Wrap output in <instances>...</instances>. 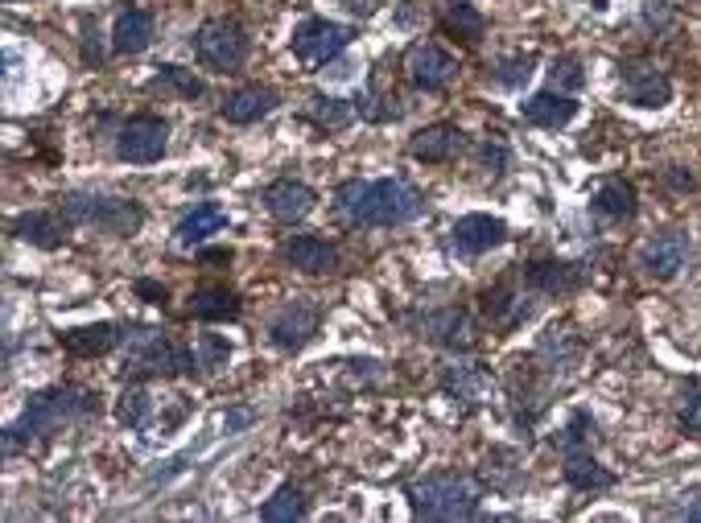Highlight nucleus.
<instances>
[{
    "mask_svg": "<svg viewBox=\"0 0 701 523\" xmlns=\"http://www.w3.org/2000/svg\"><path fill=\"white\" fill-rule=\"evenodd\" d=\"M95 400L100 396L91 392H79V388H45V392H38L26 404V412H21V421L9 429V437H4V450L13 453L17 441H30V437H50L54 429H62L67 421H74V417H83V412H95Z\"/></svg>",
    "mask_w": 701,
    "mask_h": 523,
    "instance_id": "nucleus-2",
    "label": "nucleus"
},
{
    "mask_svg": "<svg viewBox=\"0 0 701 523\" xmlns=\"http://www.w3.org/2000/svg\"><path fill=\"white\" fill-rule=\"evenodd\" d=\"M314 335H318V306L306 301V297L289 301L277 318L268 321V338H273L281 350H302Z\"/></svg>",
    "mask_w": 701,
    "mask_h": 523,
    "instance_id": "nucleus-11",
    "label": "nucleus"
},
{
    "mask_svg": "<svg viewBox=\"0 0 701 523\" xmlns=\"http://www.w3.org/2000/svg\"><path fill=\"white\" fill-rule=\"evenodd\" d=\"M194 355H199V367H203V371H220V367H227V359H232V342L220 335H199Z\"/></svg>",
    "mask_w": 701,
    "mask_h": 523,
    "instance_id": "nucleus-34",
    "label": "nucleus"
},
{
    "mask_svg": "<svg viewBox=\"0 0 701 523\" xmlns=\"http://www.w3.org/2000/svg\"><path fill=\"white\" fill-rule=\"evenodd\" d=\"M409 499L413 511L425 520H470L479 511V486L467 474H450V470H438V474H425L421 482H413Z\"/></svg>",
    "mask_w": 701,
    "mask_h": 523,
    "instance_id": "nucleus-3",
    "label": "nucleus"
},
{
    "mask_svg": "<svg viewBox=\"0 0 701 523\" xmlns=\"http://www.w3.org/2000/svg\"><path fill=\"white\" fill-rule=\"evenodd\" d=\"M67 215L74 223H91V227H103V232L112 235H132L141 232V223H145V211L129 198H112V194H83V189H74L67 194Z\"/></svg>",
    "mask_w": 701,
    "mask_h": 523,
    "instance_id": "nucleus-5",
    "label": "nucleus"
},
{
    "mask_svg": "<svg viewBox=\"0 0 701 523\" xmlns=\"http://www.w3.org/2000/svg\"><path fill=\"white\" fill-rule=\"evenodd\" d=\"M586 429H595L586 412H578L570 421V429L557 437V450H561V462H566V482L578 486V491H611L614 474L607 465L595 462V453L586 450Z\"/></svg>",
    "mask_w": 701,
    "mask_h": 523,
    "instance_id": "nucleus-6",
    "label": "nucleus"
},
{
    "mask_svg": "<svg viewBox=\"0 0 701 523\" xmlns=\"http://www.w3.org/2000/svg\"><path fill=\"white\" fill-rule=\"evenodd\" d=\"M223 227H227V215H223V211H220L215 203H203V206H194L191 215H186L182 223H177L174 239H177L182 247H194V244H203L206 235L223 232Z\"/></svg>",
    "mask_w": 701,
    "mask_h": 523,
    "instance_id": "nucleus-25",
    "label": "nucleus"
},
{
    "mask_svg": "<svg viewBox=\"0 0 701 523\" xmlns=\"http://www.w3.org/2000/svg\"><path fill=\"white\" fill-rule=\"evenodd\" d=\"M309 116H314V124H322V129H347L350 120H355V107L343 100H331V95H314V100H309Z\"/></svg>",
    "mask_w": 701,
    "mask_h": 523,
    "instance_id": "nucleus-33",
    "label": "nucleus"
},
{
    "mask_svg": "<svg viewBox=\"0 0 701 523\" xmlns=\"http://www.w3.org/2000/svg\"><path fill=\"white\" fill-rule=\"evenodd\" d=\"M273 107H277V95L268 88H244V91H235V95H227L220 112L227 124H256V120H264Z\"/></svg>",
    "mask_w": 701,
    "mask_h": 523,
    "instance_id": "nucleus-20",
    "label": "nucleus"
},
{
    "mask_svg": "<svg viewBox=\"0 0 701 523\" xmlns=\"http://www.w3.org/2000/svg\"><path fill=\"white\" fill-rule=\"evenodd\" d=\"M595 211H602L607 218H631L636 215V189L628 182H607L595 194Z\"/></svg>",
    "mask_w": 701,
    "mask_h": 523,
    "instance_id": "nucleus-30",
    "label": "nucleus"
},
{
    "mask_svg": "<svg viewBox=\"0 0 701 523\" xmlns=\"http://www.w3.org/2000/svg\"><path fill=\"white\" fill-rule=\"evenodd\" d=\"M116 417L120 424H129V429H145L149 417H153V396H149L145 388H124V396H120V404H116Z\"/></svg>",
    "mask_w": 701,
    "mask_h": 523,
    "instance_id": "nucleus-32",
    "label": "nucleus"
},
{
    "mask_svg": "<svg viewBox=\"0 0 701 523\" xmlns=\"http://www.w3.org/2000/svg\"><path fill=\"white\" fill-rule=\"evenodd\" d=\"M170 145V129H165V120L158 116H136L129 120L116 136V153L124 161H136V165H149V161H158Z\"/></svg>",
    "mask_w": 701,
    "mask_h": 523,
    "instance_id": "nucleus-9",
    "label": "nucleus"
},
{
    "mask_svg": "<svg viewBox=\"0 0 701 523\" xmlns=\"http://www.w3.org/2000/svg\"><path fill=\"white\" fill-rule=\"evenodd\" d=\"M149 91L153 95H177V100H199L203 95V79H194L191 71H182V66H158V74L149 79Z\"/></svg>",
    "mask_w": 701,
    "mask_h": 523,
    "instance_id": "nucleus-28",
    "label": "nucleus"
},
{
    "mask_svg": "<svg viewBox=\"0 0 701 523\" xmlns=\"http://www.w3.org/2000/svg\"><path fill=\"white\" fill-rule=\"evenodd\" d=\"M405 74H409L413 83L421 91H441L450 88V79L458 74V62L434 42H413L405 50Z\"/></svg>",
    "mask_w": 701,
    "mask_h": 523,
    "instance_id": "nucleus-10",
    "label": "nucleus"
},
{
    "mask_svg": "<svg viewBox=\"0 0 701 523\" xmlns=\"http://www.w3.org/2000/svg\"><path fill=\"white\" fill-rule=\"evenodd\" d=\"M520 116L528 124H537V129H566L573 116H578V100L573 95H561V91H541V95H532V100L520 103Z\"/></svg>",
    "mask_w": 701,
    "mask_h": 523,
    "instance_id": "nucleus-16",
    "label": "nucleus"
},
{
    "mask_svg": "<svg viewBox=\"0 0 701 523\" xmlns=\"http://www.w3.org/2000/svg\"><path fill=\"white\" fill-rule=\"evenodd\" d=\"M285 256H289L293 268L306 273V277H322V273L335 268V247L326 244V239H318V235H297V239H289Z\"/></svg>",
    "mask_w": 701,
    "mask_h": 523,
    "instance_id": "nucleus-21",
    "label": "nucleus"
},
{
    "mask_svg": "<svg viewBox=\"0 0 701 523\" xmlns=\"http://www.w3.org/2000/svg\"><path fill=\"white\" fill-rule=\"evenodd\" d=\"M194 367H199V355L174 347L158 330H136V335H129V350H124L120 371L132 379H149V376H174V371H194Z\"/></svg>",
    "mask_w": 701,
    "mask_h": 523,
    "instance_id": "nucleus-4",
    "label": "nucleus"
},
{
    "mask_svg": "<svg viewBox=\"0 0 701 523\" xmlns=\"http://www.w3.org/2000/svg\"><path fill=\"white\" fill-rule=\"evenodd\" d=\"M59 342L71 350V355H79V359H95V355H108V350L116 347L120 330L112 321H95V326H79V330L59 335Z\"/></svg>",
    "mask_w": 701,
    "mask_h": 523,
    "instance_id": "nucleus-22",
    "label": "nucleus"
},
{
    "mask_svg": "<svg viewBox=\"0 0 701 523\" xmlns=\"http://www.w3.org/2000/svg\"><path fill=\"white\" fill-rule=\"evenodd\" d=\"M244 424H252V408H232L227 412V433H240Z\"/></svg>",
    "mask_w": 701,
    "mask_h": 523,
    "instance_id": "nucleus-41",
    "label": "nucleus"
},
{
    "mask_svg": "<svg viewBox=\"0 0 701 523\" xmlns=\"http://www.w3.org/2000/svg\"><path fill=\"white\" fill-rule=\"evenodd\" d=\"M532 66H537V59H532V54L499 62V66H496V83H499V88H520V83H528V79H532Z\"/></svg>",
    "mask_w": 701,
    "mask_h": 523,
    "instance_id": "nucleus-35",
    "label": "nucleus"
},
{
    "mask_svg": "<svg viewBox=\"0 0 701 523\" xmlns=\"http://www.w3.org/2000/svg\"><path fill=\"white\" fill-rule=\"evenodd\" d=\"M191 314L203 321H227L240 314V301H235L232 289H223V285H199L191 293Z\"/></svg>",
    "mask_w": 701,
    "mask_h": 523,
    "instance_id": "nucleus-26",
    "label": "nucleus"
},
{
    "mask_svg": "<svg viewBox=\"0 0 701 523\" xmlns=\"http://www.w3.org/2000/svg\"><path fill=\"white\" fill-rule=\"evenodd\" d=\"M421 335L450 350H470L475 347V321L463 309H434L421 318Z\"/></svg>",
    "mask_w": 701,
    "mask_h": 523,
    "instance_id": "nucleus-15",
    "label": "nucleus"
},
{
    "mask_svg": "<svg viewBox=\"0 0 701 523\" xmlns=\"http://www.w3.org/2000/svg\"><path fill=\"white\" fill-rule=\"evenodd\" d=\"M458 148H463V132L454 129V124H429V129L413 132L409 157L429 161V165H441V161H450Z\"/></svg>",
    "mask_w": 701,
    "mask_h": 523,
    "instance_id": "nucleus-18",
    "label": "nucleus"
},
{
    "mask_svg": "<svg viewBox=\"0 0 701 523\" xmlns=\"http://www.w3.org/2000/svg\"><path fill=\"white\" fill-rule=\"evenodd\" d=\"M643 17H648V25H669L672 17H669V9H664V0H643Z\"/></svg>",
    "mask_w": 701,
    "mask_h": 523,
    "instance_id": "nucleus-39",
    "label": "nucleus"
},
{
    "mask_svg": "<svg viewBox=\"0 0 701 523\" xmlns=\"http://www.w3.org/2000/svg\"><path fill=\"white\" fill-rule=\"evenodd\" d=\"M261 520H268V523L306 520V499H302V491H297V486H281V491L261 507Z\"/></svg>",
    "mask_w": 701,
    "mask_h": 523,
    "instance_id": "nucleus-29",
    "label": "nucleus"
},
{
    "mask_svg": "<svg viewBox=\"0 0 701 523\" xmlns=\"http://www.w3.org/2000/svg\"><path fill=\"white\" fill-rule=\"evenodd\" d=\"M153 42V13L149 9H129L116 17V30H112V45L120 54H141Z\"/></svg>",
    "mask_w": 701,
    "mask_h": 523,
    "instance_id": "nucleus-24",
    "label": "nucleus"
},
{
    "mask_svg": "<svg viewBox=\"0 0 701 523\" xmlns=\"http://www.w3.org/2000/svg\"><path fill=\"white\" fill-rule=\"evenodd\" d=\"M664 182H669L672 189H693V186H698V182H693V174H685V170H669V174H664Z\"/></svg>",
    "mask_w": 701,
    "mask_h": 523,
    "instance_id": "nucleus-42",
    "label": "nucleus"
},
{
    "mask_svg": "<svg viewBox=\"0 0 701 523\" xmlns=\"http://www.w3.org/2000/svg\"><path fill=\"white\" fill-rule=\"evenodd\" d=\"M355 30L350 25H338V21H326V17H309L293 30V54L306 62V66H322V62L338 59L350 45Z\"/></svg>",
    "mask_w": 701,
    "mask_h": 523,
    "instance_id": "nucleus-7",
    "label": "nucleus"
},
{
    "mask_svg": "<svg viewBox=\"0 0 701 523\" xmlns=\"http://www.w3.org/2000/svg\"><path fill=\"white\" fill-rule=\"evenodd\" d=\"M338 211L359 227H400L425 211V198L400 177L380 182H347L338 189Z\"/></svg>",
    "mask_w": 701,
    "mask_h": 523,
    "instance_id": "nucleus-1",
    "label": "nucleus"
},
{
    "mask_svg": "<svg viewBox=\"0 0 701 523\" xmlns=\"http://www.w3.org/2000/svg\"><path fill=\"white\" fill-rule=\"evenodd\" d=\"M681 429L693 437H701V392H693L681 408Z\"/></svg>",
    "mask_w": 701,
    "mask_h": 523,
    "instance_id": "nucleus-38",
    "label": "nucleus"
},
{
    "mask_svg": "<svg viewBox=\"0 0 701 523\" xmlns=\"http://www.w3.org/2000/svg\"><path fill=\"white\" fill-rule=\"evenodd\" d=\"M194 54L211 66V71H240L248 59V38L235 21H206L194 33Z\"/></svg>",
    "mask_w": 701,
    "mask_h": 523,
    "instance_id": "nucleus-8",
    "label": "nucleus"
},
{
    "mask_svg": "<svg viewBox=\"0 0 701 523\" xmlns=\"http://www.w3.org/2000/svg\"><path fill=\"white\" fill-rule=\"evenodd\" d=\"M441 30L463 38V42H479L487 21H482V13L470 0H446V4H441Z\"/></svg>",
    "mask_w": 701,
    "mask_h": 523,
    "instance_id": "nucleus-27",
    "label": "nucleus"
},
{
    "mask_svg": "<svg viewBox=\"0 0 701 523\" xmlns=\"http://www.w3.org/2000/svg\"><path fill=\"white\" fill-rule=\"evenodd\" d=\"M264 206L277 223H302V218L318 206V194L306 186V182H293V177H281L273 186L264 189Z\"/></svg>",
    "mask_w": 701,
    "mask_h": 523,
    "instance_id": "nucleus-13",
    "label": "nucleus"
},
{
    "mask_svg": "<svg viewBox=\"0 0 701 523\" xmlns=\"http://www.w3.org/2000/svg\"><path fill=\"white\" fill-rule=\"evenodd\" d=\"M450 239L458 252L482 256V252H491V247H499L508 239V227H504V218H491V215H463L450 227Z\"/></svg>",
    "mask_w": 701,
    "mask_h": 523,
    "instance_id": "nucleus-14",
    "label": "nucleus"
},
{
    "mask_svg": "<svg viewBox=\"0 0 701 523\" xmlns=\"http://www.w3.org/2000/svg\"><path fill=\"white\" fill-rule=\"evenodd\" d=\"M689 256H693L689 235L685 232H664V235H657V239H648V244H643L640 264H643V273H648V277L672 280L689 264Z\"/></svg>",
    "mask_w": 701,
    "mask_h": 523,
    "instance_id": "nucleus-12",
    "label": "nucleus"
},
{
    "mask_svg": "<svg viewBox=\"0 0 701 523\" xmlns=\"http://www.w3.org/2000/svg\"><path fill=\"white\" fill-rule=\"evenodd\" d=\"M677 520H701V499L685 503V507H677Z\"/></svg>",
    "mask_w": 701,
    "mask_h": 523,
    "instance_id": "nucleus-44",
    "label": "nucleus"
},
{
    "mask_svg": "<svg viewBox=\"0 0 701 523\" xmlns=\"http://www.w3.org/2000/svg\"><path fill=\"white\" fill-rule=\"evenodd\" d=\"M13 235L33 247L54 252V247L67 244V223L59 215H45V211H26V215L13 218Z\"/></svg>",
    "mask_w": 701,
    "mask_h": 523,
    "instance_id": "nucleus-19",
    "label": "nucleus"
},
{
    "mask_svg": "<svg viewBox=\"0 0 701 523\" xmlns=\"http://www.w3.org/2000/svg\"><path fill=\"white\" fill-rule=\"evenodd\" d=\"M136 293L153 306H165V285H158V280H136Z\"/></svg>",
    "mask_w": 701,
    "mask_h": 523,
    "instance_id": "nucleus-40",
    "label": "nucleus"
},
{
    "mask_svg": "<svg viewBox=\"0 0 701 523\" xmlns=\"http://www.w3.org/2000/svg\"><path fill=\"white\" fill-rule=\"evenodd\" d=\"M623 100L636 107H664L672 100V83L652 66H628L623 74Z\"/></svg>",
    "mask_w": 701,
    "mask_h": 523,
    "instance_id": "nucleus-17",
    "label": "nucleus"
},
{
    "mask_svg": "<svg viewBox=\"0 0 701 523\" xmlns=\"http://www.w3.org/2000/svg\"><path fill=\"white\" fill-rule=\"evenodd\" d=\"M446 388H450L454 396H463L467 404H475V396H479V388H482V376L475 371V367H454L450 376H446Z\"/></svg>",
    "mask_w": 701,
    "mask_h": 523,
    "instance_id": "nucleus-36",
    "label": "nucleus"
},
{
    "mask_svg": "<svg viewBox=\"0 0 701 523\" xmlns=\"http://www.w3.org/2000/svg\"><path fill=\"white\" fill-rule=\"evenodd\" d=\"M528 297L520 293H508V289H491L487 293V314L499 321V326H516V321H525L532 314V306H525Z\"/></svg>",
    "mask_w": 701,
    "mask_h": 523,
    "instance_id": "nucleus-31",
    "label": "nucleus"
},
{
    "mask_svg": "<svg viewBox=\"0 0 701 523\" xmlns=\"http://www.w3.org/2000/svg\"><path fill=\"white\" fill-rule=\"evenodd\" d=\"M482 161L491 165V174H499V165L508 161V153H504V145H487V153H482Z\"/></svg>",
    "mask_w": 701,
    "mask_h": 523,
    "instance_id": "nucleus-43",
    "label": "nucleus"
},
{
    "mask_svg": "<svg viewBox=\"0 0 701 523\" xmlns=\"http://www.w3.org/2000/svg\"><path fill=\"white\" fill-rule=\"evenodd\" d=\"M528 280L545 293H573L586 280V268L570 260H532L528 264Z\"/></svg>",
    "mask_w": 701,
    "mask_h": 523,
    "instance_id": "nucleus-23",
    "label": "nucleus"
},
{
    "mask_svg": "<svg viewBox=\"0 0 701 523\" xmlns=\"http://www.w3.org/2000/svg\"><path fill=\"white\" fill-rule=\"evenodd\" d=\"M586 83V74H582V66L573 59H561L553 66V88H566V91H578Z\"/></svg>",
    "mask_w": 701,
    "mask_h": 523,
    "instance_id": "nucleus-37",
    "label": "nucleus"
}]
</instances>
